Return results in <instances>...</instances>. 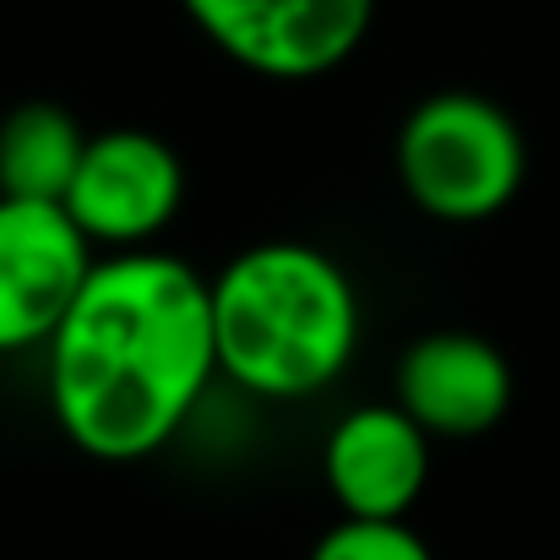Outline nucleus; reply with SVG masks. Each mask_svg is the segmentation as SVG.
<instances>
[{"label":"nucleus","mask_w":560,"mask_h":560,"mask_svg":"<svg viewBox=\"0 0 560 560\" xmlns=\"http://www.w3.org/2000/svg\"><path fill=\"white\" fill-rule=\"evenodd\" d=\"M311 560H435L408 517H343L322 534Z\"/></svg>","instance_id":"9d476101"},{"label":"nucleus","mask_w":560,"mask_h":560,"mask_svg":"<svg viewBox=\"0 0 560 560\" xmlns=\"http://www.w3.org/2000/svg\"><path fill=\"white\" fill-rule=\"evenodd\" d=\"M392 397L435 435V441H474L490 435L512 408V365L506 354L463 327L419 332L392 375Z\"/></svg>","instance_id":"0eeeda50"},{"label":"nucleus","mask_w":560,"mask_h":560,"mask_svg":"<svg viewBox=\"0 0 560 560\" xmlns=\"http://www.w3.org/2000/svg\"><path fill=\"white\" fill-rule=\"evenodd\" d=\"M430 430L392 397L343 413L322 446V479L343 517H408L430 485Z\"/></svg>","instance_id":"6e6552de"},{"label":"nucleus","mask_w":560,"mask_h":560,"mask_svg":"<svg viewBox=\"0 0 560 560\" xmlns=\"http://www.w3.org/2000/svg\"><path fill=\"white\" fill-rule=\"evenodd\" d=\"M186 207V164L153 131H98L82 148V164L66 190V212L93 245L137 250L159 240Z\"/></svg>","instance_id":"423d86ee"},{"label":"nucleus","mask_w":560,"mask_h":560,"mask_svg":"<svg viewBox=\"0 0 560 560\" xmlns=\"http://www.w3.org/2000/svg\"><path fill=\"white\" fill-rule=\"evenodd\" d=\"M186 11L212 49L272 82L338 71L375 22V0H186Z\"/></svg>","instance_id":"20e7f679"},{"label":"nucleus","mask_w":560,"mask_h":560,"mask_svg":"<svg viewBox=\"0 0 560 560\" xmlns=\"http://www.w3.org/2000/svg\"><path fill=\"white\" fill-rule=\"evenodd\" d=\"M88 131L71 109L33 98L16 104L0 120V196H33V201H66L71 175L82 164Z\"/></svg>","instance_id":"1a4fd4ad"},{"label":"nucleus","mask_w":560,"mask_h":560,"mask_svg":"<svg viewBox=\"0 0 560 560\" xmlns=\"http://www.w3.org/2000/svg\"><path fill=\"white\" fill-rule=\"evenodd\" d=\"M49 413L98 463L164 452L218 375L212 289L170 250H109L44 343Z\"/></svg>","instance_id":"f257e3e1"},{"label":"nucleus","mask_w":560,"mask_h":560,"mask_svg":"<svg viewBox=\"0 0 560 560\" xmlns=\"http://www.w3.org/2000/svg\"><path fill=\"white\" fill-rule=\"evenodd\" d=\"M93 261L66 201L0 196V354L44 349Z\"/></svg>","instance_id":"39448f33"},{"label":"nucleus","mask_w":560,"mask_h":560,"mask_svg":"<svg viewBox=\"0 0 560 560\" xmlns=\"http://www.w3.org/2000/svg\"><path fill=\"white\" fill-rule=\"evenodd\" d=\"M207 289L218 375L261 402L316 397L360 354V289L322 245H245Z\"/></svg>","instance_id":"f03ea898"},{"label":"nucleus","mask_w":560,"mask_h":560,"mask_svg":"<svg viewBox=\"0 0 560 560\" xmlns=\"http://www.w3.org/2000/svg\"><path fill=\"white\" fill-rule=\"evenodd\" d=\"M397 180L435 223H485L528 180V137L485 93H430L397 131Z\"/></svg>","instance_id":"7ed1b4c3"}]
</instances>
